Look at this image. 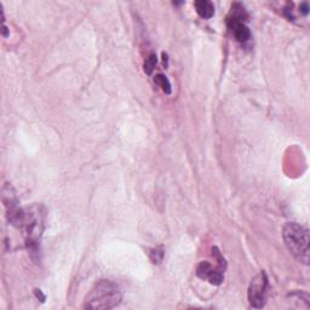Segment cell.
<instances>
[{
	"label": "cell",
	"mask_w": 310,
	"mask_h": 310,
	"mask_svg": "<svg viewBox=\"0 0 310 310\" xmlns=\"http://www.w3.org/2000/svg\"><path fill=\"white\" fill-rule=\"evenodd\" d=\"M194 6H195L199 16L202 17V18H211L215 15V6L208 0H199V1H195L194 2Z\"/></svg>",
	"instance_id": "52a82bcc"
},
{
	"label": "cell",
	"mask_w": 310,
	"mask_h": 310,
	"mask_svg": "<svg viewBox=\"0 0 310 310\" xmlns=\"http://www.w3.org/2000/svg\"><path fill=\"white\" fill-rule=\"evenodd\" d=\"M2 35H4V36L9 35V33H7V27L5 26V24H4V26H2Z\"/></svg>",
	"instance_id": "4fadbf2b"
},
{
	"label": "cell",
	"mask_w": 310,
	"mask_h": 310,
	"mask_svg": "<svg viewBox=\"0 0 310 310\" xmlns=\"http://www.w3.org/2000/svg\"><path fill=\"white\" fill-rule=\"evenodd\" d=\"M283 241L290 253L299 263L309 264V230L297 223H286L282 230Z\"/></svg>",
	"instance_id": "7a4b0ae2"
},
{
	"label": "cell",
	"mask_w": 310,
	"mask_h": 310,
	"mask_svg": "<svg viewBox=\"0 0 310 310\" xmlns=\"http://www.w3.org/2000/svg\"><path fill=\"white\" fill-rule=\"evenodd\" d=\"M154 81H155V84L159 85V86L161 87V90L165 92V93H167V94L171 93V90H172L171 89V84H170L169 79H167V78L165 77V75H162V74L155 75Z\"/></svg>",
	"instance_id": "ba28073f"
},
{
	"label": "cell",
	"mask_w": 310,
	"mask_h": 310,
	"mask_svg": "<svg viewBox=\"0 0 310 310\" xmlns=\"http://www.w3.org/2000/svg\"><path fill=\"white\" fill-rule=\"evenodd\" d=\"M162 256H164L162 249H153L150 252V259L153 261V263H160L162 261Z\"/></svg>",
	"instance_id": "30bf717a"
},
{
	"label": "cell",
	"mask_w": 310,
	"mask_h": 310,
	"mask_svg": "<svg viewBox=\"0 0 310 310\" xmlns=\"http://www.w3.org/2000/svg\"><path fill=\"white\" fill-rule=\"evenodd\" d=\"M223 269L213 268L208 262H201L196 268V275L202 280H208L213 285H219L223 281Z\"/></svg>",
	"instance_id": "5b68a950"
},
{
	"label": "cell",
	"mask_w": 310,
	"mask_h": 310,
	"mask_svg": "<svg viewBox=\"0 0 310 310\" xmlns=\"http://www.w3.org/2000/svg\"><path fill=\"white\" fill-rule=\"evenodd\" d=\"M162 57H164V60H162V62H164V65H165V67H167V64H169V60H167L166 53H162Z\"/></svg>",
	"instance_id": "7c38bea8"
},
{
	"label": "cell",
	"mask_w": 310,
	"mask_h": 310,
	"mask_svg": "<svg viewBox=\"0 0 310 310\" xmlns=\"http://www.w3.org/2000/svg\"><path fill=\"white\" fill-rule=\"evenodd\" d=\"M155 64H156V56L154 53H152L144 62V72L147 74H152L155 68Z\"/></svg>",
	"instance_id": "9c48e42d"
},
{
	"label": "cell",
	"mask_w": 310,
	"mask_h": 310,
	"mask_svg": "<svg viewBox=\"0 0 310 310\" xmlns=\"http://www.w3.org/2000/svg\"><path fill=\"white\" fill-rule=\"evenodd\" d=\"M121 302L120 288L114 282L101 280L91 288L84 300L85 309L104 310L111 309Z\"/></svg>",
	"instance_id": "6da1fadb"
},
{
	"label": "cell",
	"mask_w": 310,
	"mask_h": 310,
	"mask_svg": "<svg viewBox=\"0 0 310 310\" xmlns=\"http://www.w3.org/2000/svg\"><path fill=\"white\" fill-rule=\"evenodd\" d=\"M268 293V278L264 271H261L253 278L248 287V302L253 308H263L266 302Z\"/></svg>",
	"instance_id": "3957f363"
},
{
	"label": "cell",
	"mask_w": 310,
	"mask_h": 310,
	"mask_svg": "<svg viewBox=\"0 0 310 310\" xmlns=\"http://www.w3.org/2000/svg\"><path fill=\"white\" fill-rule=\"evenodd\" d=\"M40 206L31 207L28 215H26V220H24V227L28 234V242L31 246H34L38 242L40 237L41 232H43V222H44V213L41 212Z\"/></svg>",
	"instance_id": "277c9868"
},
{
	"label": "cell",
	"mask_w": 310,
	"mask_h": 310,
	"mask_svg": "<svg viewBox=\"0 0 310 310\" xmlns=\"http://www.w3.org/2000/svg\"><path fill=\"white\" fill-rule=\"evenodd\" d=\"M228 28H229V31H232L234 38L236 39L239 43H245V41L248 40L249 36H251L248 27H247L241 19H235L232 18V17H228Z\"/></svg>",
	"instance_id": "8992f818"
},
{
	"label": "cell",
	"mask_w": 310,
	"mask_h": 310,
	"mask_svg": "<svg viewBox=\"0 0 310 310\" xmlns=\"http://www.w3.org/2000/svg\"><path fill=\"white\" fill-rule=\"evenodd\" d=\"M300 11H302L304 15H307L308 12H309V6H308L307 2H303L302 6H300Z\"/></svg>",
	"instance_id": "8fae6325"
}]
</instances>
